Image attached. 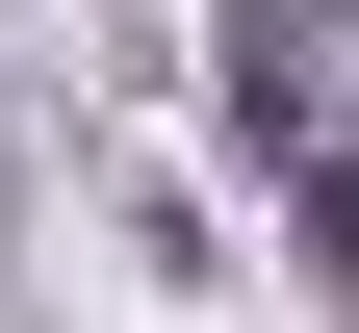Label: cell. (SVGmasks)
Masks as SVG:
<instances>
[{
	"instance_id": "cell-1",
	"label": "cell",
	"mask_w": 359,
	"mask_h": 333,
	"mask_svg": "<svg viewBox=\"0 0 359 333\" xmlns=\"http://www.w3.org/2000/svg\"><path fill=\"white\" fill-rule=\"evenodd\" d=\"M205 52H231V128L257 154H359V26L334 0H231Z\"/></svg>"
},
{
	"instance_id": "cell-2",
	"label": "cell",
	"mask_w": 359,
	"mask_h": 333,
	"mask_svg": "<svg viewBox=\"0 0 359 333\" xmlns=\"http://www.w3.org/2000/svg\"><path fill=\"white\" fill-rule=\"evenodd\" d=\"M283 231H308V282L359 308V154H308V179H283Z\"/></svg>"
}]
</instances>
